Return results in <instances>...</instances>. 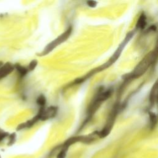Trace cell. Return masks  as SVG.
Returning <instances> with one entry per match:
<instances>
[{
  "instance_id": "1",
  "label": "cell",
  "mask_w": 158,
  "mask_h": 158,
  "mask_svg": "<svg viewBox=\"0 0 158 158\" xmlns=\"http://www.w3.org/2000/svg\"><path fill=\"white\" fill-rule=\"evenodd\" d=\"M157 56V50L155 49L154 51H151L148 54H146L144 57L136 65L133 71L127 74L124 76V81H123V88H125V85L131 81L132 80L137 78L141 75H143L148 68L152 65L154 61L156 59Z\"/></svg>"
},
{
  "instance_id": "2",
  "label": "cell",
  "mask_w": 158,
  "mask_h": 158,
  "mask_svg": "<svg viewBox=\"0 0 158 158\" xmlns=\"http://www.w3.org/2000/svg\"><path fill=\"white\" fill-rule=\"evenodd\" d=\"M113 93V89L109 88L107 89H99L98 93L95 95L94 99L91 102L89 107L86 112V118L85 119V123H87L92 118L95 112L99 108L100 106L103 102L109 98Z\"/></svg>"
},
{
  "instance_id": "3",
  "label": "cell",
  "mask_w": 158,
  "mask_h": 158,
  "mask_svg": "<svg viewBox=\"0 0 158 158\" xmlns=\"http://www.w3.org/2000/svg\"><path fill=\"white\" fill-rule=\"evenodd\" d=\"M72 31V26H69L65 31H64L60 36H57L56 39H54L52 41L49 43L43 50V51L39 54L41 56H43L47 55L48 53L51 52L54 48H56L57 46L60 45L61 43L66 41L68 38L70 36Z\"/></svg>"
},
{
  "instance_id": "4",
  "label": "cell",
  "mask_w": 158,
  "mask_h": 158,
  "mask_svg": "<svg viewBox=\"0 0 158 158\" xmlns=\"http://www.w3.org/2000/svg\"><path fill=\"white\" fill-rule=\"evenodd\" d=\"M122 105H120V104L119 102L115 104L110 113L109 114V118L107 120V122L106 125L104 126V127L102 128V130L100 132H98V135L101 138L105 137L109 133L110 131L111 130V129L112 128L114 120H115L119 110H120V109H122Z\"/></svg>"
},
{
  "instance_id": "5",
  "label": "cell",
  "mask_w": 158,
  "mask_h": 158,
  "mask_svg": "<svg viewBox=\"0 0 158 158\" xmlns=\"http://www.w3.org/2000/svg\"><path fill=\"white\" fill-rule=\"evenodd\" d=\"M58 108L56 106H50L48 108L40 107L38 115L40 117V120H46L49 118L54 117L57 114Z\"/></svg>"
},
{
  "instance_id": "6",
  "label": "cell",
  "mask_w": 158,
  "mask_h": 158,
  "mask_svg": "<svg viewBox=\"0 0 158 158\" xmlns=\"http://www.w3.org/2000/svg\"><path fill=\"white\" fill-rule=\"evenodd\" d=\"M14 69V65L9 62L0 65V80L9 75Z\"/></svg>"
},
{
  "instance_id": "7",
  "label": "cell",
  "mask_w": 158,
  "mask_h": 158,
  "mask_svg": "<svg viewBox=\"0 0 158 158\" xmlns=\"http://www.w3.org/2000/svg\"><path fill=\"white\" fill-rule=\"evenodd\" d=\"M147 25V17L146 14L144 12H142L136 22V27L137 29L143 30Z\"/></svg>"
},
{
  "instance_id": "8",
  "label": "cell",
  "mask_w": 158,
  "mask_h": 158,
  "mask_svg": "<svg viewBox=\"0 0 158 158\" xmlns=\"http://www.w3.org/2000/svg\"><path fill=\"white\" fill-rule=\"evenodd\" d=\"M157 83L156 82L152 86L150 94H149V102L151 104V106H154L155 102L157 100Z\"/></svg>"
},
{
  "instance_id": "9",
  "label": "cell",
  "mask_w": 158,
  "mask_h": 158,
  "mask_svg": "<svg viewBox=\"0 0 158 158\" xmlns=\"http://www.w3.org/2000/svg\"><path fill=\"white\" fill-rule=\"evenodd\" d=\"M14 69H16V70L17 71V72L20 77H25L28 72L27 67H25L20 64H15L14 65Z\"/></svg>"
},
{
  "instance_id": "10",
  "label": "cell",
  "mask_w": 158,
  "mask_h": 158,
  "mask_svg": "<svg viewBox=\"0 0 158 158\" xmlns=\"http://www.w3.org/2000/svg\"><path fill=\"white\" fill-rule=\"evenodd\" d=\"M149 121L151 128H153L156 125L157 123V116L155 113L152 112H149Z\"/></svg>"
},
{
  "instance_id": "11",
  "label": "cell",
  "mask_w": 158,
  "mask_h": 158,
  "mask_svg": "<svg viewBox=\"0 0 158 158\" xmlns=\"http://www.w3.org/2000/svg\"><path fill=\"white\" fill-rule=\"evenodd\" d=\"M36 103L40 107H45L46 99L43 94H40L36 99Z\"/></svg>"
},
{
  "instance_id": "12",
  "label": "cell",
  "mask_w": 158,
  "mask_h": 158,
  "mask_svg": "<svg viewBox=\"0 0 158 158\" xmlns=\"http://www.w3.org/2000/svg\"><path fill=\"white\" fill-rule=\"evenodd\" d=\"M37 64H38V62H37L36 60H31V61L30 62V64H29V65H28V67H27L28 70V71L33 70L35 69V67H36Z\"/></svg>"
},
{
  "instance_id": "13",
  "label": "cell",
  "mask_w": 158,
  "mask_h": 158,
  "mask_svg": "<svg viewBox=\"0 0 158 158\" xmlns=\"http://www.w3.org/2000/svg\"><path fill=\"white\" fill-rule=\"evenodd\" d=\"M8 136H9L8 145H9V146L12 145L15 143V141L16 140V135L14 133H13L9 135Z\"/></svg>"
},
{
  "instance_id": "14",
  "label": "cell",
  "mask_w": 158,
  "mask_h": 158,
  "mask_svg": "<svg viewBox=\"0 0 158 158\" xmlns=\"http://www.w3.org/2000/svg\"><path fill=\"white\" fill-rule=\"evenodd\" d=\"M9 136L8 133L4 131V130L0 129V143L5 139L6 138H7Z\"/></svg>"
},
{
  "instance_id": "15",
  "label": "cell",
  "mask_w": 158,
  "mask_h": 158,
  "mask_svg": "<svg viewBox=\"0 0 158 158\" xmlns=\"http://www.w3.org/2000/svg\"><path fill=\"white\" fill-rule=\"evenodd\" d=\"M66 150L67 148H64V149L61 151V152L58 154L57 158H64L65 156V153H66Z\"/></svg>"
},
{
  "instance_id": "16",
  "label": "cell",
  "mask_w": 158,
  "mask_h": 158,
  "mask_svg": "<svg viewBox=\"0 0 158 158\" xmlns=\"http://www.w3.org/2000/svg\"><path fill=\"white\" fill-rule=\"evenodd\" d=\"M87 5L91 7H94L97 5V2L94 1H89L86 2Z\"/></svg>"
},
{
  "instance_id": "17",
  "label": "cell",
  "mask_w": 158,
  "mask_h": 158,
  "mask_svg": "<svg viewBox=\"0 0 158 158\" xmlns=\"http://www.w3.org/2000/svg\"><path fill=\"white\" fill-rule=\"evenodd\" d=\"M0 158H1V156H0Z\"/></svg>"
}]
</instances>
